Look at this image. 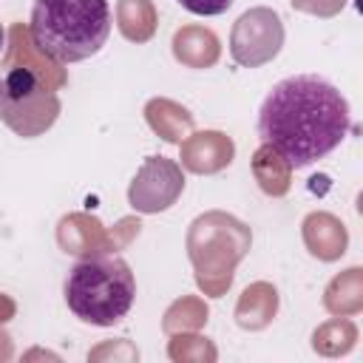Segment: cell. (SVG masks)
I'll return each mask as SVG.
<instances>
[{
  "instance_id": "obj_3",
  "label": "cell",
  "mask_w": 363,
  "mask_h": 363,
  "mask_svg": "<svg viewBox=\"0 0 363 363\" xmlns=\"http://www.w3.org/2000/svg\"><path fill=\"white\" fill-rule=\"evenodd\" d=\"M136 298V281L122 255L102 252L71 267L65 278L68 309L94 326H113L122 320Z\"/></svg>"
},
{
  "instance_id": "obj_5",
  "label": "cell",
  "mask_w": 363,
  "mask_h": 363,
  "mask_svg": "<svg viewBox=\"0 0 363 363\" xmlns=\"http://www.w3.org/2000/svg\"><path fill=\"white\" fill-rule=\"evenodd\" d=\"M281 43H284V26H281L278 14L269 9H252L238 17V23L233 28L230 51H233L235 62L255 68V65L269 62L281 51Z\"/></svg>"
},
{
  "instance_id": "obj_7",
  "label": "cell",
  "mask_w": 363,
  "mask_h": 363,
  "mask_svg": "<svg viewBox=\"0 0 363 363\" xmlns=\"http://www.w3.org/2000/svg\"><path fill=\"white\" fill-rule=\"evenodd\" d=\"M354 6H357V11L363 14V0H354Z\"/></svg>"
},
{
  "instance_id": "obj_4",
  "label": "cell",
  "mask_w": 363,
  "mask_h": 363,
  "mask_svg": "<svg viewBox=\"0 0 363 363\" xmlns=\"http://www.w3.org/2000/svg\"><path fill=\"white\" fill-rule=\"evenodd\" d=\"M57 111H60L57 96L51 94V88H45V82L34 68L28 65L9 68L3 85V119L9 128H14L23 136H34L54 122Z\"/></svg>"
},
{
  "instance_id": "obj_2",
  "label": "cell",
  "mask_w": 363,
  "mask_h": 363,
  "mask_svg": "<svg viewBox=\"0 0 363 363\" xmlns=\"http://www.w3.org/2000/svg\"><path fill=\"white\" fill-rule=\"evenodd\" d=\"M111 34L108 0H34L28 37L57 62L94 57Z\"/></svg>"
},
{
  "instance_id": "obj_1",
  "label": "cell",
  "mask_w": 363,
  "mask_h": 363,
  "mask_svg": "<svg viewBox=\"0 0 363 363\" xmlns=\"http://www.w3.org/2000/svg\"><path fill=\"white\" fill-rule=\"evenodd\" d=\"M346 96L315 74H295L272 85L258 111V136L289 167H306L332 153L349 133Z\"/></svg>"
},
{
  "instance_id": "obj_6",
  "label": "cell",
  "mask_w": 363,
  "mask_h": 363,
  "mask_svg": "<svg viewBox=\"0 0 363 363\" xmlns=\"http://www.w3.org/2000/svg\"><path fill=\"white\" fill-rule=\"evenodd\" d=\"M179 6L199 17H216V14H224L233 6V0H179Z\"/></svg>"
}]
</instances>
